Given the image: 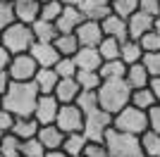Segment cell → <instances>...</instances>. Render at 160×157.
Returning a JSON list of instances; mask_svg holds the SVG:
<instances>
[{"mask_svg":"<svg viewBox=\"0 0 160 157\" xmlns=\"http://www.w3.org/2000/svg\"><path fill=\"white\" fill-rule=\"evenodd\" d=\"M36 100H38V91L31 81H10L7 91L0 98V105L12 117H33Z\"/></svg>","mask_w":160,"mask_h":157,"instance_id":"obj_1","label":"cell"},{"mask_svg":"<svg viewBox=\"0 0 160 157\" xmlns=\"http://www.w3.org/2000/svg\"><path fill=\"white\" fill-rule=\"evenodd\" d=\"M96 95H98V107L100 110L115 114V112H120L124 105H129V100H132V88L127 86L124 78H103L100 86H98V91H96Z\"/></svg>","mask_w":160,"mask_h":157,"instance_id":"obj_2","label":"cell"},{"mask_svg":"<svg viewBox=\"0 0 160 157\" xmlns=\"http://www.w3.org/2000/svg\"><path fill=\"white\" fill-rule=\"evenodd\" d=\"M0 45L5 48L10 55H19V52H29L33 45V31L31 24H22L14 21L7 29L0 31Z\"/></svg>","mask_w":160,"mask_h":157,"instance_id":"obj_3","label":"cell"},{"mask_svg":"<svg viewBox=\"0 0 160 157\" xmlns=\"http://www.w3.org/2000/svg\"><path fill=\"white\" fill-rule=\"evenodd\" d=\"M112 129L124 131V133H134V136H141V133L148 129V112L134 107L132 102L124 105L120 112L112 114Z\"/></svg>","mask_w":160,"mask_h":157,"instance_id":"obj_4","label":"cell"},{"mask_svg":"<svg viewBox=\"0 0 160 157\" xmlns=\"http://www.w3.org/2000/svg\"><path fill=\"white\" fill-rule=\"evenodd\" d=\"M103 143H105L110 157H134V155H139V152H141L139 136H134V133H124V131H117V129L108 131Z\"/></svg>","mask_w":160,"mask_h":157,"instance_id":"obj_5","label":"cell"},{"mask_svg":"<svg viewBox=\"0 0 160 157\" xmlns=\"http://www.w3.org/2000/svg\"><path fill=\"white\" fill-rule=\"evenodd\" d=\"M112 129V114L105 110H93L84 114V136L91 140V143H103L105 140V133Z\"/></svg>","mask_w":160,"mask_h":157,"instance_id":"obj_6","label":"cell"},{"mask_svg":"<svg viewBox=\"0 0 160 157\" xmlns=\"http://www.w3.org/2000/svg\"><path fill=\"white\" fill-rule=\"evenodd\" d=\"M38 72V64L36 59L29 55V52H19V55H12L10 64H7V74L12 81H31Z\"/></svg>","mask_w":160,"mask_h":157,"instance_id":"obj_7","label":"cell"},{"mask_svg":"<svg viewBox=\"0 0 160 157\" xmlns=\"http://www.w3.org/2000/svg\"><path fill=\"white\" fill-rule=\"evenodd\" d=\"M55 124H58V129H60L62 133H77V131L84 129V112H81L74 102L60 105Z\"/></svg>","mask_w":160,"mask_h":157,"instance_id":"obj_8","label":"cell"},{"mask_svg":"<svg viewBox=\"0 0 160 157\" xmlns=\"http://www.w3.org/2000/svg\"><path fill=\"white\" fill-rule=\"evenodd\" d=\"M58 110H60V102H58V98H55L53 93H48V95H38L36 107H33V119L38 121V126L55 124V119H58Z\"/></svg>","mask_w":160,"mask_h":157,"instance_id":"obj_9","label":"cell"},{"mask_svg":"<svg viewBox=\"0 0 160 157\" xmlns=\"http://www.w3.org/2000/svg\"><path fill=\"white\" fill-rule=\"evenodd\" d=\"M74 36L79 40V45H91V48H96L100 40L105 38V36H103V29H100V21H93V19H84L77 26Z\"/></svg>","mask_w":160,"mask_h":157,"instance_id":"obj_10","label":"cell"},{"mask_svg":"<svg viewBox=\"0 0 160 157\" xmlns=\"http://www.w3.org/2000/svg\"><path fill=\"white\" fill-rule=\"evenodd\" d=\"M29 55L36 59L38 67H55V62L60 59V52H58V48L53 43H41V40H33Z\"/></svg>","mask_w":160,"mask_h":157,"instance_id":"obj_11","label":"cell"},{"mask_svg":"<svg viewBox=\"0 0 160 157\" xmlns=\"http://www.w3.org/2000/svg\"><path fill=\"white\" fill-rule=\"evenodd\" d=\"M81 21H84V14L79 12V7L65 5L62 12L58 14V19H55V29H58V33H74Z\"/></svg>","mask_w":160,"mask_h":157,"instance_id":"obj_12","label":"cell"},{"mask_svg":"<svg viewBox=\"0 0 160 157\" xmlns=\"http://www.w3.org/2000/svg\"><path fill=\"white\" fill-rule=\"evenodd\" d=\"M100 29H103V36H108V38H115V40H127L129 38L127 19H122V17H117L112 12L100 19Z\"/></svg>","mask_w":160,"mask_h":157,"instance_id":"obj_13","label":"cell"},{"mask_svg":"<svg viewBox=\"0 0 160 157\" xmlns=\"http://www.w3.org/2000/svg\"><path fill=\"white\" fill-rule=\"evenodd\" d=\"M153 14H148V12H143V10H136V12L132 14L127 19V31H129V38H134V40H139L141 36L146 31H151L153 29Z\"/></svg>","mask_w":160,"mask_h":157,"instance_id":"obj_14","label":"cell"},{"mask_svg":"<svg viewBox=\"0 0 160 157\" xmlns=\"http://www.w3.org/2000/svg\"><path fill=\"white\" fill-rule=\"evenodd\" d=\"M65 136L67 133H62L58 129V124H43V126H38V133H36V138L41 140V145L46 150H62Z\"/></svg>","mask_w":160,"mask_h":157,"instance_id":"obj_15","label":"cell"},{"mask_svg":"<svg viewBox=\"0 0 160 157\" xmlns=\"http://www.w3.org/2000/svg\"><path fill=\"white\" fill-rule=\"evenodd\" d=\"M74 62H77V69H86V72H98V67H100V62H103V57H100L98 48L81 45L79 50L74 52Z\"/></svg>","mask_w":160,"mask_h":157,"instance_id":"obj_16","label":"cell"},{"mask_svg":"<svg viewBox=\"0 0 160 157\" xmlns=\"http://www.w3.org/2000/svg\"><path fill=\"white\" fill-rule=\"evenodd\" d=\"M12 7H14L17 21H22V24H33L41 14V2L38 0H14Z\"/></svg>","mask_w":160,"mask_h":157,"instance_id":"obj_17","label":"cell"},{"mask_svg":"<svg viewBox=\"0 0 160 157\" xmlns=\"http://www.w3.org/2000/svg\"><path fill=\"white\" fill-rule=\"evenodd\" d=\"M58 74H55L53 67H38V72H36V76L31 78V83L36 86V91H38V95H48V93L55 91V86H58Z\"/></svg>","mask_w":160,"mask_h":157,"instance_id":"obj_18","label":"cell"},{"mask_svg":"<svg viewBox=\"0 0 160 157\" xmlns=\"http://www.w3.org/2000/svg\"><path fill=\"white\" fill-rule=\"evenodd\" d=\"M79 83H77V78H60L58 81V86H55L53 95L58 98V102L60 105H67V102H74L77 100V95H79Z\"/></svg>","mask_w":160,"mask_h":157,"instance_id":"obj_19","label":"cell"},{"mask_svg":"<svg viewBox=\"0 0 160 157\" xmlns=\"http://www.w3.org/2000/svg\"><path fill=\"white\" fill-rule=\"evenodd\" d=\"M124 81H127L129 88H143L151 81V74L146 72V67L141 62H134V64H127V74H124Z\"/></svg>","mask_w":160,"mask_h":157,"instance_id":"obj_20","label":"cell"},{"mask_svg":"<svg viewBox=\"0 0 160 157\" xmlns=\"http://www.w3.org/2000/svg\"><path fill=\"white\" fill-rule=\"evenodd\" d=\"M79 12L84 14V19L100 21L103 17L110 14V5L100 2V0H81V2H79Z\"/></svg>","mask_w":160,"mask_h":157,"instance_id":"obj_21","label":"cell"},{"mask_svg":"<svg viewBox=\"0 0 160 157\" xmlns=\"http://www.w3.org/2000/svg\"><path fill=\"white\" fill-rule=\"evenodd\" d=\"M86 145H88V138L84 136V131H77V133H67L65 136L62 150H65V155H69V157H79V155H84Z\"/></svg>","mask_w":160,"mask_h":157,"instance_id":"obj_22","label":"cell"},{"mask_svg":"<svg viewBox=\"0 0 160 157\" xmlns=\"http://www.w3.org/2000/svg\"><path fill=\"white\" fill-rule=\"evenodd\" d=\"M139 143H141V152L146 157H160V131L146 129L139 136Z\"/></svg>","mask_w":160,"mask_h":157,"instance_id":"obj_23","label":"cell"},{"mask_svg":"<svg viewBox=\"0 0 160 157\" xmlns=\"http://www.w3.org/2000/svg\"><path fill=\"white\" fill-rule=\"evenodd\" d=\"M141 57H143V48H141L139 40L127 38V40H122V43H120V59L124 62V64L141 62Z\"/></svg>","mask_w":160,"mask_h":157,"instance_id":"obj_24","label":"cell"},{"mask_svg":"<svg viewBox=\"0 0 160 157\" xmlns=\"http://www.w3.org/2000/svg\"><path fill=\"white\" fill-rule=\"evenodd\" d=\"M33 31V40H41V43H53L58 38V29H55V21H46V19H36L31 24Z\"/></svg>","mask_w":160,"mask_h":157,"instance_id":"obj_25","label":"cell"},{"mask_svg":"<svg viewBox=\"0 0 160 157\" xmlns=\"http://www.w3.org/2000/svg\"><path fill=\"white\" fill-rule=\"evenodd\" d=\"M10 131H12L14 136H19L22 140L24 138H33L38 133V121L33 117H14V124H12Z\"/></svg>","mask_w":160,"mask_h":157,"instance_id":"obj_26","label":"cell"},{"mask_svg":"<svg viewBox=\"0 0 160 157\" xmlns=\"http://www.w3.org/2000/svg\"><path fill=\"white\" fill-rule=\"evenodd\" d=\"M53 45L58 48L60 57H74V52L81 48L74 33H58V38L53 40Z\"/></svg>","mask_w":160,"mask_h":157,"instance_id":"obj_27","label":"cell"},{"mask_svg":"<svg viewBox=\"0 0 160 157\" xmlns=\"http://www.w3.org/2000/svg\"><path fill=\"white\" fill-rule=\"evenodd\" d=\"M98 74H100V78H124L127 64H124L120 57L117 59H103L100 67H98Z\"/></svg>","mask_w":160,"mask_h":157,"instance_id":"obj_28","label":"cell"},{"mask_svg":"<svg viewBox=\"0 0 160 157\" xmlns=\"http://www.w3.org/2000/svg\"><path fill=\"white\" fill-rule=\"evenodd\" d=\"M129 102L134 105V107H139V110H151L158 100H155V95H153V91L148 88V86H143V88H134L132 91V100Z\"/></svg>","mask_w":160,"mask_h":157,"instance_id":"obj_29","label":"cell"},{"mask_svg":"<svg viewBox=\"0 0 160 157\" xmlns=\"http://www.w3.org/2000/svg\"><path fill=\"white\" fill-rule=\"evenodd\" d=\"M19 145H22V138L14 136L12 131H7L0 136V155L2 157H19Z\"/></svg>","mask_w":160,"mask_h":157,"instance_id":"obj_30","label":"cell"},{"mask_svg":"<svg viewBox=\"0 0 160 157\" xmlns=\"http://www.w3.org/2000/svg\"><path fill=\"white\" fill-rule=\"evenodd\" d=\"M77 83H79L81 91H98V86H100V74L98 72H86V69H77Z\"/></svg>","mask_w":160,"mask_h":157,"instance_id":"obj_31","label":"cell"},{"mask_svg":"<svg viewBox=\"0 0 160 157\" xmlns=\"http://www.w3.org/2000/svg\"><path fill=\"white\" fill-rule=\"evenodd\" d=\"M136 10H139V0H112L110 2V12L122 19H129Z\"/></svg>","mask_w":160,"mask_h":157,"instance_id":"obj_32","label":"cell"},{"mask_svg":"<svg viewBox=\"0 0 160 157\" xmlns=\"http://www.w3.org/2000/svg\"><path fill=\"white\" fill-rule=\"evenodd\" d=\"M74 105H77L84 114H88V112L98 110V95H96V91H79Z\"/></svg>","mask_w":160,"mask_h":157,"instance_id":"obj_33","label":"cell"},{"mask_svg":"<svg viewBox=\"0 0 160 157\" xmlns=\"http://www.w3.org/2000/svg\"><path fill=\"white\" fill-rule=\"evenodd\" d=\"M120 43H122V40H115V38H108V36H105L96 48H98V52H100V57H103V59H117V57H120Z\"/></svg>","mask_w":160,"mask_h":157,"instance_id":"obj_34","label":"cell"},{"mask_svg":"<svg viewBox=\"0 0 160 157\" xmlns=\"http://www.w3.org/2000/svg\"><path fill=\"white\" fill-rule=\"evenodd\" d=\"M53 69L58 74V78H74L77 76V62H74V57H60L55 62Z\"/></svg>","mask_w":160,"mask_h":157,"instance_id":"obj_35","label":"cell"},{"mask_svg":"<svg viewBox=\"0 0 160 157\" xmlns=\"http://www.w3.org/2000/svg\"><path fill=\"white\" fill-rule=\"evenodd\" d=\"M43 152H46V148L41 145V140L36 136L24 138L22 145H19V155H24V157H43Z\"/></svg>","mask_w":160,"mask_h":157,"instance_id":"obj_36","label":"cell"},{"mask_svg":"<svg viewBox=\"0 0 160 157\" xmlns=\"http://www.w3.org/2000/svg\"><path fill=\"white\" fill-rule=\"evenodd\" d=\"M62 2L60 0H46V2H41V14L38 19H46V21H55L58 19V14L62 12Z\"/></svg>","mask_w":160,"mask_h":157,"instance_id":"obj_37","label":"cell"},{"mask_svg":"<svg viewBox=\"0 0 160 157\" xmlns=\"http://www.w3.org/2000/svg\"><path fill=\"white\" fill-rule=\"evenodd\" d=\"M139 43H141V48H143V52H158L160 50V33L151 29V31H146L139 38Z\"/></svg>","mask_w":160,"mask_h":157,"instance_id":"obj_38","label":"cell"},{"mask_svg":"<svg viewBox=\"0 0 160 157\" xmlns=\"http://www.w3.org/2000/svg\"><path fill=\"white\" fill-rule=\"evenodd\" d=\"M141 64L146 67V72L151 76H160V50L158 52H143Z\"/></svg>","mask_w":160,"mask_h":157,"instance_id":"obj_39","label":"cell"},{"mask_svg":"<svg viewBox=\"0 0 160 157\" xmlns=\"http://www.w3.org/2000/svg\"><path fill=\"white\" fill-rule=\"evenodd\" d=\"M17 17H14V7L12 2H0V31L7 29L10 24H14Z\"/></svg>","mask_w":160,"mask_h":157,"instance_id":"obj_40","label":"cell"},{"mask_svg":"<svg viewBox=\"0 0 160 157\" xmlns=\"http://www.w3.org/2000/svg\"><path fill=\"white\" fill-rule=\"evenodd\" d=\"M84 157H110V152H108L105 143H91L88 140L86 150H84Z\"/></svg>","mask_w":160,"mask_h":157,"instance_id":"obj_41","label":"cell"},{"mask_svg":"<svg viewBox=\"0 0 160 157\" xmlns=\"http://www.w3.org/2000/svg\"><path fill=\"white\" fill-rule=\"evenodd\" d=\"M148 129L160 131V100L148 110Z\"/></svg>","mask_w":160,"mask_h":157,"instance_id":"obj_42","label":"cell"},{"mask_svg":"<svg viewBox=\"0 0 160 157\" xmlns=\"http://www.w3.org/2000/svg\"><path fill=\"white\" fill-rule=\"evenodd\" d=\"M12 124H14V117L0 105V133H7V131L12 129Z\"/></svg>","mask_w":160,"mask_h":157,"instance_id":"obj_43","label":"cell"},{"mask_svg":"<svg viewBox=\"0 0 160 157\" xmlns=\"http://www.w3.org/2000/svg\"><path fill=\"white\" fill-rule=\"evenodd\" d=\"M139 10H143V12L158 17V14H160V0H139Z\"/></svg>","mask_w":160,"mask_h":157,"instance_id":"obj_44","label":"cell"},{"mask_svg":"<svg viewBox=\"0 0 160 157\" xmlns=\"http://www.w3.org/2000/svg\"><path fill=\"white\" fill-rule=\"evenodd\" d=\"M10 59H12V55H10L5 48L0 45V72H7V64H10Z\"/></svg>","mask_w":160,"mask_h":157,"instance_id":"obj_45","label":"cell"},{"mask_svg":"<svg viewBox=\"0 0 160 157\" xmlns=\"http://www.w3.org/2000/svg\"><path fill=\"white\" fill-rule=\"evenodd\" d=\"M148 88L153 91L155 100H160V76H151V81H148Z\"/></svg>","mask_w":160,"mask_h":157,"instance_id":"obj_46","label":"cell"},{"mask_svg":"<svg viewBox=\"0 0 160 157\" xmlns=\"http://www.w3.org/2000/svg\"><path fill=\"white\" fill-rule=\"evenodd\" d=\"M10 81H12V78H10V74H7V72H0V98H2V93L7 91Z\"/></svg>","mask_w":160,"mask_h":157,"instance_id":"obj_47","label":"cell"},{"mask_svg":"<svg viewBox=\"0 0 160 157\" xmlns=\"http://www.w3.org/2000/svg\"><path fill=\"white\" fill-rule=\"evenodd\" d=\"M43 157H69V155H65V150H46Z\"/></svg>","mask_w":160,"mask_h":157,"instance_id":"obj_48","label":"cell"},{"mask_svg":"<svg viewBox=\"0 0 160 157\" xmlns=\"http://www.w3.org/2000/svg\"><path fill=\"white\" fill-rule=\"evenodd\" d=\"M62 5H69V7H79V2L81 0H60Z\"/></svg>","mask_w":160,"mask_h":157,"instance_id":"obj_49","label":"cell"},{"mask_svg":"<svg viewBox=\"0 0 160 157\" xmlns=\"http://www.w3.org/2000/svg\"><path fill=\"white\" fill-rule=\"evenodd\" d=\"M153 31H158V33H160V14L153 19Z\"/></svg>","mask_w":160,"mask_h":157,"instance_id":"obj_50","label":"cell"},{"mask_svg":"<svg viewBox=\"0 0 160 157\" xmlns=\"http://www.w3.org/2000/svg\"><path fill=\"white\" fill-rule=\"evenodd\" d=\"M100 2H105V5H110V2H112V0H100Z\"/></svg>","mask_w":160,"mask_h":157,"instance_id":"obj_51","label":"cell"},{"mask_svg":"<svg viewBox=\"0 0 160 157\" xmlns=\"http://www.w3.org/2000/svg\"><path fill=\"white\" fill-rule=\"evenodd\" d=\"M134 157H146V155H143V152H139V155H134Z\"/></svg>","mask_w":160,"mask_h":157,"instance_id":"obj_52","label":"cell"},{"mask_svg":"<svg viewBox=\"0 0 160 157\" xmlns=\"http://www.w3.org/2000/svg\"><path fill=\"white\" fill-rule=\"evenodd\" d=\"M0 2H14V0H0Z\"/></svg>","mask_w":160,"mask_h":157,"instance_id":"obj_53","label":"cell"},{"mask_svg":"<svg viewBox=\"0 0 160 157\" xmlns=\"http://www.w3.org/2000/svg\"><path fill=\"white\" fill-rule=\"evenodd\" d=\"M38 2H46V0H38Z\"/></svg>","mask_w":160,"mask_h":157,"instance_id":"obj_54","label":"cell"},{"mask_svg":"<svg viewBox=\"0 0 160 157\" xmlns=\"http://www.w3.org/2000/svg\"><path fill=\"white\" fill-rule=\"evenodd\" d=\"M79 157H84V155H79Z\"/></svg>","mask_w":160,"mask_h":157,"instance_id":"obj_55","label":"cell"},{"mask_svg":"<svg viewBox=\"0 0 160 157\" xmlns=\"http://www.w3.org/2000/svg\"><path fill=\"white\" fill-rule=\"evenodd\" d=\"M19 157H24V155H19Z\"/></svg>","mask_w":160,"mask_h":157,"instance_id":"obj_56","label":"cell"},{"mask_svg":"<svg viewBox=\"0 0 160 157\" xmlns=\"http://www.w3.org/2000/svg\"><path fill=\"white\" fill-rule=\"evenodd\" d=\"M0 136H2V133H0Z\"/></svg>","mask_w":160,"mask_h":157,"instance_id":"obj_57","label":"cell"},{"mask_svg":"<svg viewBox=\"0 0 160 157\" xmlns=\"http://www.w3.org/2000/svg\"><path fill=\"white\" fill-rule=\"evenodd\" d=\"M0 157H2V155H0Z\"/></svg>","mask_w":160,"mask_h":157,"instance_id":"obj_58","label":"cell"}]
</instances>
